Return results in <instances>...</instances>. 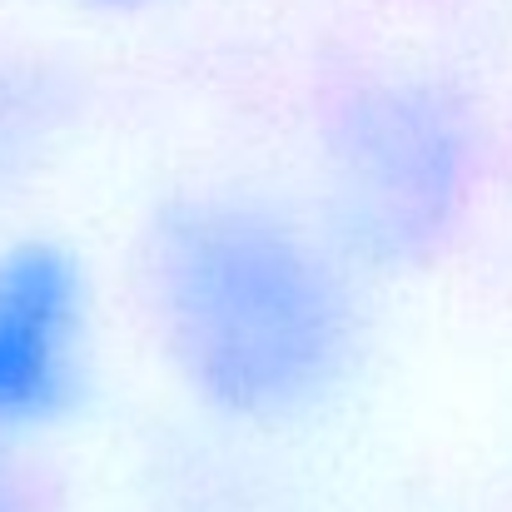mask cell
Segmentation results:
<instances>
[{"mask_svg":"<svg viewBox=\"0 0 512 512\" xmlns=\"http://www.w3.org/2000/svg\"><path fill=\"white\" fill-rule=\"evenodd\" d=\"M85 343V284L65 249L0 254V428H25L70 403Z\"/></svg>","mask_w":512,"mask_h":512,"instance_id":"obj_3","label":"cell"},{"mask_svg":"<svg viewBox=\"0 0 512 512\" xmlns=\"http://www.w3.org/2000/svg\"><path fill=\"white\" fill-rule=\"evenodd\" d=\"M155 284L179 358L234 413H299L348 363V284L274 214L189 204L160 234Z\"/></svg>","mask_w":512,"mask_h":512,"instance_id":"obj_1","label":"cell"},{"mask_svg":"<svg viewBox=\"0 0 512 512\" xmlns=\"http://www.w3.org/2000/svg\"><path fill=\"white\" fill-rule=\"evenodd\" d=\"M339 204L378 244L423 239L463 189L458 120L413 90H383L339 130Z\"/></svg>","mask_w":512,"mask_h":512,"instance_id":"obj_2","label":"cell"}]
</instances>
